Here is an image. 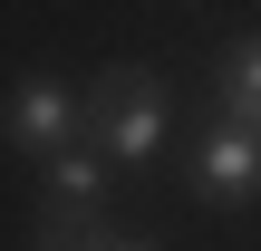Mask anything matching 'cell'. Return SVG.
<instances>
[{"label": "cell", "instance_id": "cell-1", "mask_svg": "<svg viewBox=\"0 0 261 251\" xmlns=\"http://www.w3.org/2000/svg\"><path fill=\"white\" fill-rule=\"evenodd\" d=\"M87 135H97V155L107 164H155L165 155V135H174V87L155 77V68H107L97 87H87Z\"/></svg>", "mask_w": 261, "mask_h": 251}, {"label": "cell", "instance_id": "cell-2", "mask_svg": "<svg viewBox=\"0 0 261 251\" xmlns=\"http://www.w3.org/2000/svg\"><path fill=\"white\" fill-rule=\"evenodd\" d=\"M87 135V97L68 87V77H19L10 97H0V145H19V155H58V145H77Z\"/></svg>", "mask_w": 261, "mask_h": 251}, {"label": "cell", "instance_id": "cell-3", "mask_svg": "<svg viewBox=\"0 0 261 251\" xmlns=\"http://www.w3.org/2000/svg\"><path fill=\"white\" fill-rule=\"evenodd\" d=\"M261 193V126L213 116V135L194 145V203H252Z\"/></svg>", "mask_w": 261, "mask_h": 251}, {"label": "cell", "instance_id": "cell-4", "mask_svg": "<svg viewBox=\"0 0 261 251\" xmlns=\"http://www.w3.org/2000/svg\"><path fill=\"white\" fill-rule=\"evenodd\" d=\"M48 203H68V213H107V155L58 145V155H48Z\"/></svg>", "mask_w": 261, "mask_h": 251}, {"label": "cell", "instance_id": "cell-5", "mask_svg": "<svg viewBox=\"0 0 261 251\" xmlns=\"http://www.w3.org/2000/svg\"><path fill=\"white\" fill-rule=\"evenodd\" d=\"M213 97H223V116L261 126V39H232V48L213 58Z\"/></svg>", "mask_w": 261, "mask_h": 251}, {"label": "cell", "instance_id": "cell-6", "mask_svg": "<svg viewBox=\"0 0 261 251\" xmlns=\"http://www.w3.org/2000/svg\"><path fill=\"white\" fill-rule=\"evenodd\" d=\"M107 242H116V222L107 213H68V203H48L39 232H29V251H107Z\"/></svg>", "mask_w": 261, "mask_h": 251}, {"label": "cell", "instance_id": "cell-7", "mask_svg": "<svg viewBox=\"0 0 261 251\" xmlns=\"http://www.w3.org/2000/svg\"><path fill=\"white\" fill-rule=\"evenodd\" d=\"M107 251H155V242H126V232H116V242H107Z\"/></svg>", "mask_w": 261, "mask_h": 251}]
</instances>
